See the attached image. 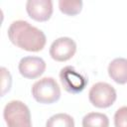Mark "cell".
Returning a JSON list of instances; mask_svg holds the SVG:
<instances>
[{
	"instance_id": "obj_1",
	"label": "cell",
	"mask_w": 127,
	"mask_h": 127,
	"mask_svg": "<svg viewBox=\"0 0 127 127\" xmlns=\"http://www.w3.org/2000/svg\"><path fill=\"white\" fill-rule=\"evenodd\" d=\"M8 38L16 47L28 52L42 51L47 42L44 32L24 20L14 21L8 28Z\"/></svg>"
},
{
	"instance_id": "obj_2",
	"label": "cell",
	"mask_w": 127,
	"mask_h": 127,
	"mask_svg": "<svg viewBox=\"0 0 127 127\" xmlns=\"http://www.w3.org/2000/svg\"><path fill=\"white\" fill-rule=\"evenodd\" d=\"M3 117L8 127H32L30 109L20 100L9 101L4 107Z\"/></svg>"
},
{
	"instance_id": "obj_3",
	"label": "cell",
	"mask_w": 127,
	"mask_h": 127,
	"mask_svg": "<svg viewBox=\"0 0 127 127\" xmlns=\"http://www.w3.org/2000/svg\"><path fill=\"white\" fill-rule=\"evenodd\" d=\"M34 99L43 104H52L61 97V88L54 77H43L36 81L32 86Z\"/></svg>"
},
{
	"instance_id": "obj_4",
	"label": "cell",
	"mask_w": 127,
	"mask_h": 127,
	"mask_svg": "<svg viewBox=\"0 0 127 127\" xmlns=\"http://www.w3.org/2000/svg\"><path fill=\"white\" fill-rule=\"evenodd\" d=\"M115 88L107 82H96L89 90L88 98L90 103L97 108L110 107L116 100Z\"/></svg>"
},
{
	"instance_id": "obj_5",
	"label": "cell",
	"mask_w": 127,
	"mask_h": 127,
	"mask_svg": "<svg viewBox=\"0 0 127 127\" xmlns=\"http://www.w3.org/2000/svg\"><path fill=\"white\" fill-rule=\"evenodd\" d=\"M60 79L65 91L72 94L80 93L87 84V78L71 65H66L61 69Z\"/></svg>"
},
{
	"instance_id": "obj_6",
	"label": "cell",
	"mask_w": 127,
	"mask_h": 127,
	"mask_svg": "<svg viewBox=\"0 0 127 127\" xmlns=\"http://www.w3.org/2000/svg\"><path fill=\"white\" fill-rule=\"evenodd\" d=\"M76 52L75 42L68 37H61L55 40L50 47V56L57 62L70 60Z\"/></svg>"
},
{
	"instance_id": "obj_7",
	"label": "cell",
	"mask_w": 127,
	"mask_h": 127,
	"mask_svg": "<svg viewBox=\"0 0 127 127\" xmlns=\"http://www.w3.org/2000/svg\"><path fill=\"white\" fill-rule=\"evenodd\" d=\"M18 69L25 78L35 79L44 73L46 63L39 57H24L19 62Z\"/></svg>"
},
{
	"instance_id": "obj_8",
	"label": "cell",
	"mask_w": 127,
	"mask_h": 127,
	"mask_svg": "<svg viewBox=\"0 0 127 127\" xmlns=\"http://www.w3.org/2000/svg\"><path fill=\"white\" fill-rule=\"evenodd\" d=\"M26 10L33 20L46 22L53 14V2L51 0H28Z\"/></svg>"
},
{
	"instance_id": "obj_9",
	"label": "cell",
	"mask_w": 127,
	"mask_h": 127,
	"mask_svg": "<svg viewBox=\"0 0 127 127\" xmlns=\"http://www.w3.org/2000/svg\"><path fill=\"white\" fill-rule=\"evenodd\" d=\"M108 75L118 84L127 83V59L116 58L110 62L108 68Z\"/></svg>"
},
{
	"instance_id": "obj_10",
	"label": "cell",
	"mask_w": 127,
	"mask_h": 127,
	"mask_svg": "<svg viewBox=\"0 0 127 127\" xmlns=\"http://www.w3.org/2000/svg\"><path fill=\"white\" fill-rule=\"evenodd\" d=\"M82 127H109V119L103 113L90 112L83 116Z\"/></svg>"
},
{
	"instance_id": "obj_11",
	"label": "cell",
	"mask_w": 127,
	"mask_h": 127,
	"mask_svg": "<svg viewBox=\"0 0 127 127\" xmlns=\"http://www.w3.org/2000/svg\"><path fill=\"white\" fill-rule=\"evenodd\" d=\"M46 127H74V120L66 113H58L47 120Z\"/></svg>"
},
{
	"instance_id": "obj_12",
	"label": "cell",
	"mask_w": 127,
	"mask_h": 127,
	"mask_svg": "<svg viewBox=\"0 0 127 127\" xmlns=\"http://www.w3.org/2000/svg\"><path fill=\"white\" fill-rule=\"evenodd\" d=\"M59 8L62 13L68 15V16H75L80 13L82 9V1L75 0H60L59 1Z\"/></svg>"
},
{
	"instance_id": "obj_13",
	"label": "cell",
	"mask_w": 127,
	"mask_h": 127,
	"mask_svg": "<svg viewBox=\"0 0 127 127\" xmlns=\"http://www.w3.org/2000/svg\"><path fill=\"white\" fill-rule=\"evenodd\" d=\"M1 96H4L11 88L12 84V77L9 70L6 67H1Z\"/></svg>"
},
{
	"instance_id": "obj_14",
	"label": "cell",
	"mask_w": 127,
	"mask_h": 127,
	"mask_svg": "<svg viewBox=\"0 0 127 127\" xmlns=\"http://www.w3.org/2000/svg\"><path fill=\"white\" fill-rule=\"evenodd\" d=\"M115 127H127V106H122L114 114Z\"/></svg>"
}]
</instances>
